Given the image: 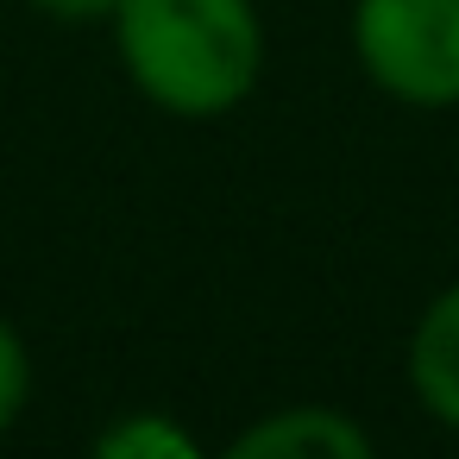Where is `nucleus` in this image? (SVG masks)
<instances>
[{"label": "nucleus", "instance_id": "nucleus-1", "mask_svg": "<svg viewBox=\"0 0 459 459\" xmlns=\"http://www.w3.org/2000/svg\"><path fill=\"white\" fill-rule=\"evenodd\" d=\"M114 45L133 89L177 120L233 114L264 70L252 0H120Z\"/></svg>", "mask_w": 459, "mask_h": 459}, {"label": "nucleus", "instance_id": "nucleus-2", "mask_svg": "<svg viewBox=\"0 0 459 459\" xmlns=\"http://www.w3.org/2000/svg\"><path fill=\"white\" fill-rule=\"evenodd\" d=\"M352 51L403 108H459V0H359Z\"/></svg>", "mask_w": 459, "mask_h": 459}, {"label": "nucleus", "instance_id": "nucleus-3", "mask_svg": "<svg viewBox=\"0 0 459 459\" xmlns=\"http://www.w3.org/2000/svg\"><path fill=\"white\" fill-rule=\"evenodd\" d=\"M214 459H377V453H371V434L346 409L296 403V409H277V415L252 421L246 434H233Z\"/></svg>", "mask_w": 459, "mask_h": 459}, {"label": "nucleus", "instance_id": "nucleus-4", "mask_svg": "<svg viewBox=\"0 0 459 459\" xmlns=\"http://www.w3.org/2000/svg\"><path fill=\"white\" fill-rule=\"evenodd\" d=\"M409 390L440 428L459 434V283L440 290L409 333Z\"/></svg>", "mask_w": 459, "mask_h": 459}, {"label": "nucleus", "instance_id": "nucleus-5", "mask_svg": "<svg viewBox=\"0 0 459 459\" xmlns=\"http://www.w3.org/2000/svg\"><path fill=\"white\" fill-rule=\"evenodd\" d=\"M95 459H208V453L170 415H126L95 440Z\"/></svg>", "mask_w": 459, "mask_h": 459}, {"label": "nucleus", "instance_id": "nucleus-6", "mask_svg": "<svg viewBox=\"0 0 459 459\" xmlns=\"http://www.w3.org/2000/svg\"><path fill=\"white\" fill-rule=\"evenodd\" d=\"M26 396H32V352H26L20 327L0 321V434L26 415Z\"/></svg>", "mask_w": 459, "mask_h": 459}, {"label": "nucleus", "instance_id": "nucleus-7", "mask_svg": "<svg viewBox=\"0 0 459 459\" xmlns=\"http://www.w3.org/2000/svg\"><path fill=\"white\" fill-rule=\"evenodd\" d=\"M39 13L64 20V26H95V20H114L120 13V0H32Z\"/></svg>", "mask_w": 459, "mask_h": 459}]
</instances>
